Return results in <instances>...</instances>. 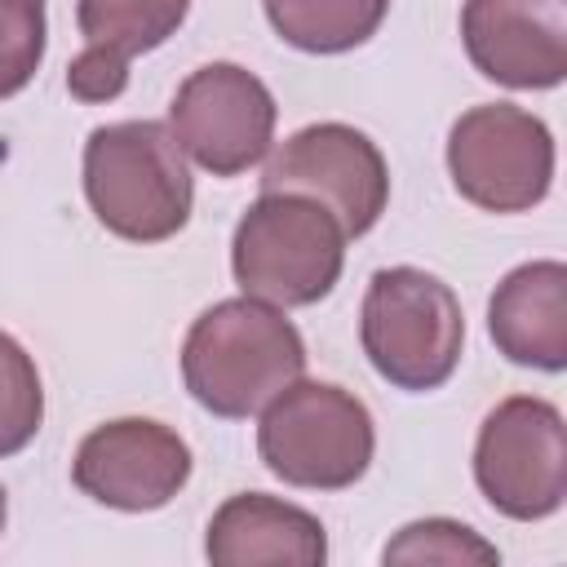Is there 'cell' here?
<instances>
[{"instance_id":"cell-6","label":"cell","mask_w":567,"mask_h":567,"mask_svg":"<svg viewBox=\"0 0 567 567\" xmlns=\"http://www.w3.org/2000/svg\"><path fill=\"white\" fill-rule=\"evenodd\" d=\"M474 483L483 501L514 523H540L558 514L567 501L563 412L536 394L501 399L478 425Z\"/></svg>"},{"instance_id":"cell-14","label":"cell","mask_w":567,"mask_h":567,"mask_svg":"<svg viewBox=\"0 0 567 567\" xmlns=\"http://www.w3.org/2000/svg\"><path fill=\"white\" fill-rule=\"evenodd\" d=\"M275 35L301 53H350L368 44L390 0H261Z\"/></svg>"},{"instance_id":"cell-8","label":"cell","mask_w":567,"mask_h":567,"mask_svg":"<svg viewBox=\"0 0 567 567\" xmlns=\"http://www.w3.org/2000/svg\"><path fill=\"white\" fill-rule=\"evenodd\" d=\"M275 93L239 62H204L168 106V133L213 177H239L266 159L275 142Z\"/></svg>"},{"instance_id":"cell-15","label":"cell","mask_w":567,"mask_h":567,"mask_svg":"<svg viewBox=\"0 0 567 567\" xmlns=\"http://www.w3.org/2000/svg\"><path fill=\"white\" fill-rule=\"evenodd\" d=\"M186 13H190V0H75L84 49L124 66L137 53H151L168 35H177Z\"/></svg>"},{"instance_id":"cell-13","label":"cell","mask_w":567,"mask_h":567,"mask_svg":"<svg viewBox=\"0 0 567 567\" xmlns=\"http://www.w3.org/2000/svg\"><path fill=\"white\" fill-rule=\"evenodd\" d=\"M487 332L509 363L536 368V372H563L567 368V266L554 257L514 266L487 301Z\"/></svg>"},{"instance_id":"cell-18","label":"cell","mask_w":567,"mask_h":567,"mask_svg":"<svg viewBox=\"0 0 567 567\" xmlns=\"http://www.w3.org/2000/svg\"><path fill=\"white\" fill-rule=\"evenodd\" d=\"M44 44V0H0V102L35 80Z\"/></svg>"},{"instance_id":"cell-5","label":"cell","mask_w":567,"mask_h":567,"mask_svg":"<svg viewBox=\"0 0 567 567\" xmlns=\"http://www.w3.org/2000/svg\"><path fill=\"white\" fill-rule=\"evenodd\" d=\"M257 452L261 465L288 487L346 492L372 465L377 425L359 394L332 381L297 377L261 408Z\"/></svg>"},{"instance_id":"cell-20","label":"cell","mask_w":567,"mask_h":567,"mask_svg":"<svg viewBox=\"0 0 567 567\" xmlns=\"http://www.w3.org/2000/svg\"><path fill=\"white\" fill-rule=\"evenodd\" d=\"M4 518H9V501H4V487H0V532H4Z\"/></svg>"},{"instance_id":"cell-2","label":"cell","mask_w":567,"mask_h":567,"mask_svg":"<svg viewBox=\"0 0 567 567\" xmlns=\"http://www.w3.org/2000/svg\"><path fill=\"white\" fill-rule=\"evenodd\" d=\"M84 199L128 244H164L190 221L195 182L168 124H97L84 142Z\"/></svg>"},{"instance_id":"cell-3","label":"cell","mask_w":567,"mask_h":567,"mask_svg":"<svg viewBox=\"0 0 567 567\" xmlns=\"http://www.w3.org/2000/svg\"><path fill=\"white\" fill-rule=\"evenodd\" d=\"M346 266L341 221L310 195L261 190L230 235V270L248 297L279 310L323 301Z\"/></svg>"},{"instance_id":"cell-9","label":"cell","mask_w":567,"mask_h":567,"mask_svg":"<svg viewBox=\"0 0 567 567\" xmlns=\"http://www.w3.org/2000/svg\"><path fill=\"white\" fill-rule=\"evenodd\" d=\"M261 190H292L319 199L346 230L368 235L390 204V168L381 146L354 124L323 120L297 128L261 168Z\"/></svg>"},{"instance_id":"cell-19","label":"cell","mask_w":567,"mask_h":567,"mask_svg":"<svg viewBox=\"0 0 567 567\" xmlns=\"http://www.w3.org/2000/svg\"><path fill=\"white\" fill-rule=\"evenodd\" d=\"M66 89L80 102H111V97H120L128 89V66L111 62V58H102L93 49H80L71 58V66H66Z\"/></svg>"},{"instance_id":"cell-7","label":"cell","mask_w":567,"mask_h":567,"mask_svg":"<svg viewBox=\"0 0 567 567\" xmlns=\"http://www.w3.org/2000/svg\"><path fill=\"white\" fill-rule=\"evenodd\" d=\"M447 173L483 213H527L554 186V133L514 102L470 106L447 133Z\"/></svg>"},{"instance_id":"cell-4","label":"cell","mask_w":567,"mask_h":567,"mask_svg":"<svg viewBox=\"0 0 567 567\" xmlns=\"http://www.w3.org/2000/svg\"><path fill=\"white\" fill-rule=\"evenodd\" d=\"M359 341L381 381L408 394H425L456 372L465 315L439 275L416 266H385L368 279Z\"/></svg>"},{"instance_id":"cell-11","label":"cell","mask_w":567,"mask_h":567,"mask_svg":"<svg viewBox=\"0 0 567 567\" xmlns=\"http://www.w3.org/2000/svg\"><path fill=\"white\" fill-rule=\"evenodd\" d=\"M461 44L492 84L558 89L567 80V0H465Z\"/></svg>"},{"instance_id":"cell-12","label":"cell","mask_w":567,"mask_h":567,"mask_svg":"<svg viewBox=\"0 0 567 567\" xmlns=\"http://www.w3.org/2000/svg\"><path fill=\"white\" fill-rule=\"evenodd\" d=\"M204 554L213 567H323L328 536L310 509L266 492H239L208 518Z\"/></svg>"},{"instance_id":"cell-1","label":"cell","mask_w":567,"mask_h":567,"mask_svg":"<svg viewBox=\"0 0 567 567\" xmlns=\"http://www.w3.org/2000/svg\"><path fill=\"white\" fill-rule=\"evenodd\" d=\"M297 377H306V341L297 323L261 297H226L186 328L182 381L190 399L221 421L257 416Z\"/></svg>"},{"instance_id":"cell-17","label":"cell","mask_w":567,"mask_h":567,"mask_svg":"<svg viewBox=\"0 0 567 567\" xmlns=\"http://www.w3.org/2000/svg\"><path fill=\"white\" fill-rule=\"evenodd\" d=\"M381 563H447V567L483 563V567H496L501 549L456 518H421V523L399 527V536L381 549Z\"/></svg>"},{"instance_id":"cell-10","label":"cell","mask_w":567,"mask_h":567,"mask_svg":"<svg viewBox=\"0 0 567 567\" xmlns=\"http://www.w3.org/2000/svg\"><path fill=\"white\" fill-rule=\"evenodd\" d=\"M190 447L177 430L151 416H120L89 430L75 447V487L120 514L164 509L190 483Z\"/></svg>"},{"instance_id":"cell-16","label":"cell","mask_w":567,"mask_h":567,"mask_svg":"<svg viewBox=\"0 0 567 567\" xmlns=\"http://www.w3.org/2000/svg\"><path fill=\"white\" fill-rule=\"evenodd\" d=\"M44 425V385L18 337L0 332V461L22 452Z\"/></svg>"}]
</instances>
